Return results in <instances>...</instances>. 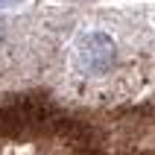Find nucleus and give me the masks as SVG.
Masks as SVG:
<instances>
[{"mask_svg": "<svg viewBox=\"0 0 155 155\" xmlns=\"http://www.w3.org/2000/svg\"><path fill=\"white\" fill-rule=\"evenodd\" d=\"M111 56H114V44L108 35L103 32H91L85 35V41L79 47V59H82V68L91 70V73H100L111 64Z\"/></svg>", "mask_w": 155, "mask_h": 155, "instance_id": "nucleus-1", "label": "nucleus"}]
</instances>
